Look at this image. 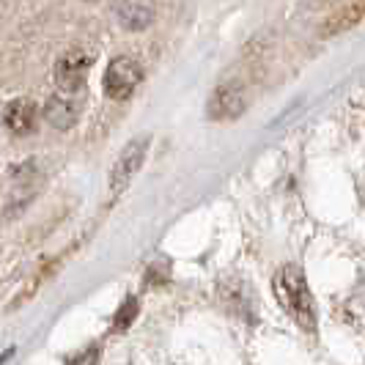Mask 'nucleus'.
Returning <instances> with one entry per match:
<instances>
[{"instance_id":"f257e3e1","label":"nucleus","mask_w":365,"mask_h":365,"mask_svg":"<svg viewBox=\"0 0 365 365\" xmlns=\"http://www.w3.org/2000/svg\"><path fill=\"white\" fill-rule=\"evenodd\" d=\"M274 292L280 305L292 316L299 327L313 329L316 327V308H313V297L308 292V283L297 267H283L274 274Z\"/></svg>"},{"instance_id":"f03ea898","label":"nucleus","mask_w":365,"mask_h":365,"mask_svg":"<svg viewBox=\"0 0 365 365\" xmlns=\"http://www.w3.org/2000/svg\"><path fill=\"white\" fill-rule=\"evenodd\" d=\"M91 63L93 53H88V50L74 47L69 53H63L58 58V63H55V83H58V88L66 93H77L86 86V80H88Z\"/></svg>"},{"instance_id":"7ed1b4c3","label":"nucleus","mask_w":365,"mask_h":365,"mask_svg":"<svg viewBox=\"0 0 365 365\" xmlns=\"http://www.w3.org/2000/svg\"><path fill=\"white\" fill-rule=\"evenodd\" d=\"M140 77H143L140 63L129 55H118L110 61L108 72H105V93L110 99H127L138 88Z\"/></svg>"},{"instance_id":"20e7f679","label":"nucleus","mask_w":365,"mask_h":365,"mask_svg":"<svg viewBox=\"0 0 365 365\" xmlns=\"http://www.w3.org/2000/svg\"><path fill=\"white\" fill-rule=\"evenodd\" d=\"M146 148H148V138H138V140H132V143L121 151L118 163H115L113 173H110V190H113V192H121V190L132 182V176H135V173L140 170V165H143Z\"/></svg>"},{"instance_id":"39448f33","label":"nucleus","mask_w":365,"mask_h":365,"mask_svg":"<svg viewBox=\"0 0 365 365\" xmlns=\"http://www.w3.org/2000/svg\"><path fill=\"white\" fill-rule=\"evenodd\" d=\"M115 17L129 31H143L154 19V0H118Z\"/></svg>"},{"instance_id":"423d86ee","label":"nucleus","mask_w":365,"mask_h":365,"mask_svg":"<svg viewBox=\"0 0 365 365\" xmlns=\"http://www.w3.org/2000/svg\"><path fill=\"white\" fill-rule=\"evenodd\" d=\"M245 110V91L239 88L237 83L231 86H220L212 102H209V115L212 118H234Z\"/></svg>"},{"instance_id":"0eeeda50","label":"nucleus","mask_w":365,"mask_h":365,"mask_svg":"<svg viewBox=\"0 0 365 365\" xmlns=\"http://www.w3.org/2000/svg\"><path fill=\"white\" fill-rule=\"evenodd\" d=\"M3 121L14 135H31L38 124V110L28 99H14L3 113Z\"/></svg>"},{"instance_id":"6e6552de","label":"nucleus","mask_w":365,"mask_h":365,"mask_svg":"<svg viewBox=\"0 0 365 365\" xmlns=\"http://www.w3.org/2000/svg\"><path fill=\"white\" fill-rule=\"evenodd\" d=\"M360 19H365V0H346L344 6H338L332 14L327 17L322 34L324 36H332V34H341L351 25H357Z\"/></svg>"},{"instance_id":"1a4fd4ad","label":"nucleus","mask_w":365,"mask_h":365,"mask_svg":"<svg viewBox=\"0 0 365 365\" xmlns=\"http://www.w3.org/2000/svg\"><path fill=\"white\" fill-rule=\"evenodd\" d=\"M44 115H47V121H50L55 129H69L74 121H77V110H74L66 99H50Z\"/></svg>"},{"instance_id":"9d476101","label":"nucleus","mask_w":365,"mask_h":365,"mask_svg":"<svg viewBox=\"0 0 365 365\" xmlns=\"http://www.w3.org/2000/svg\"><path fill=\"white\" fill-rule=\"evenodd\" d=\"M135 316H138V299H135V297H127L124 305L115 313V319H113V329H127L129 324L135 322Z\"/></svg>"},{"instance_id":"9b49d317","label":"nucleus","mask_w":365,"mask_h":365,"mask_svg":"<svg viewBox=\"0 0 365 365\" xmlns=\"http://www.w3.org/2000/svg\"><path fill=\"white\" fill-rule=\"evenodd\" d=\"M96 360H99V349L91 346L86 349V351H80V354H74L69 365H96Z\"/></svg>"}]
</instances>
